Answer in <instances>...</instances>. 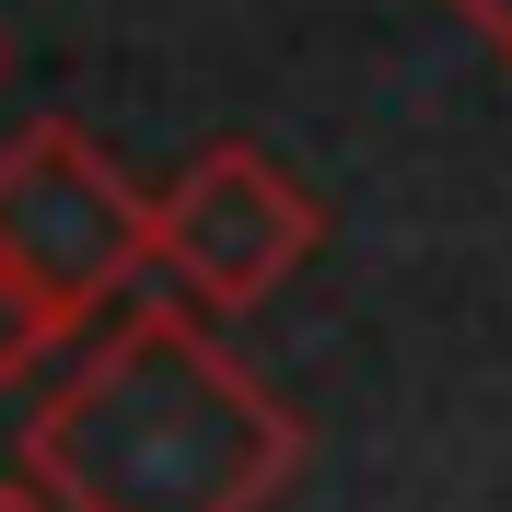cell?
<instances>
[{"label":"cell","instance_id":"cell-6","mask_svg":"<svg viewBox=\"0 0 512 512\" xmlns=\"http://www.w3.org/2000/svg\"><path fill=\"white\" fill-rule=\"evenodd\" d=\"M0 512H59V501H47V489H35L24 466H12V478H0Z\"/></svg>","mask_w":512,"mask_h":512},{"label":"cell","instance_id":"cell-1","mask_svg":"<svg viewBox=\"0 0 512 512\" xmlns=\"http://www.w3.org/2000/svg\"><path fill=\"white\" fill-rule=\"evenodd\" d=\"M24 478L59 512H268L303 478V419L210 338L198 303L128 291L24 419Z\"/></svg>","mask_w":512,"mask_h":512},{"label":"cell","instance_id":"cell-5","mask_svg":"<svg viewBox=\"0 0 512 512\" xmlns=\"http://www.w3.org/2000/svg\"><path fill=\"white\" fill-rule=\"evenodd\" d=\"M443 12H454V24H466V35L489 47V59L512 70V0H443Z\"/></svg>","mask_w":512,"mask_h":512},{"label":"cell","instance_id":"cell-4","mask_svg":"<svg viewBox=\"0 0 512 512\" xmlns=\"http://www.w3.org/2000/svg\"><path fill=\"white\" fill-rule=\"evenodd\" d=\"M47 350H59V326L35 315V291L12 280V268H0V396H12V384H24V373H35Z\"/></svg>","mask_w":512,"mask_h":512},{"label":"cell","instance_id":"cell-2","mask_svg":"<svg viewBox=\"0 0 512 512\" xmlns=\"http://www.w3.org/2000/svg\"><path fill=\"white\" fill-rule=\"evenodd\" d=\"M0 268L35 291V315L82 338L152 268V198L128 187L82 117H24L0 140Z\"/></svg>","mask_w":512,"mask_h":512},{"label":"cell","instance_id":"cell-3","mask_svg":"<svg viewBox=\"0 0 512 512\" xmlns=\"http://www.w3.org/2000/svg\"><path fill=\"white\" fill-rule=\"evenodd\" d=\"M315 245H326L315 187L280 175L256 140H210V152H187L175 187L152 198V268L187 291V303H210V315L268 303Z\"/></svg>","mask_w":512,"mask_h":512}]
</instances>
